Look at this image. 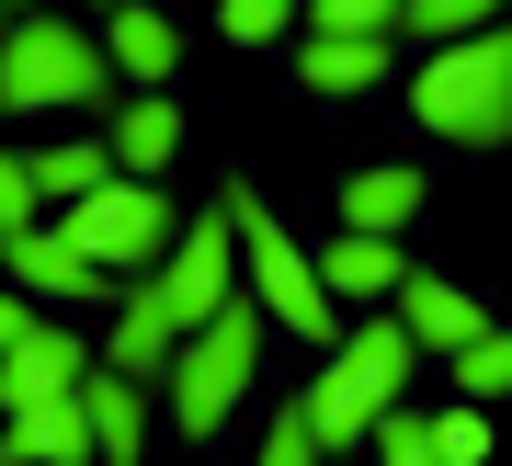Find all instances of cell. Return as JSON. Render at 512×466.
Returning <instances> with one entry per match:
<instances>
[{
  "label": "cell",
  "instance_id": "cell-1",
  "mask_svg": "<svg viewBox=\"0 0 512 466\" xmlns=\"http://www.w3.org/2000/svg\"><path fill=\"white\" fill-rule=\"evenodd\" d=\"M228 296H239V228H228V194H205V205H194V228L171 239V262L148 273V285H137L126 307H114V341H103V364L148 387V376H160V364L183 353V341H194L205 319H217Z\"/></svg>",
  "mask_w": 512,
  "mask_h": 466
},
{
  "label": "cell",
  "instance_id": "cell-2",
  "mask_svg": "<svg viewBox=\"0 0 512 466\" xmlns=\"http://www.w3.org/2000/svg\"><path fill=\"white\" fill-rule=\"evenodd\" d=\"M410 376H421L410 330L387 319V307H376V319H353L342 341H330V364H319L308 387H296V410H308L319 455H330V466H353V455H365V432L399 410V387H410Z\"/></svg>",
  "mask_w": 512,
  "mask_h": 466
},
{
  "label": "cell",
  "instance_id": "cell-3",
  "mask_svg": "<svg viewBox=\"0 0 512 466\" xmlns=\"http://www.w3.org/2000/svg\"><path fill=\"white\" fill-rule=\"evenodd\" d=\"M410 126L433 148H467V160L512 148V12L478 23L467 46H433L410 69Z\"/></svg>",
  "mask_w": 512,
  "mask_h": 466
},
{
  "label": "cell",
  "instance_id": "cell-4",
  "mask_svg": "<svg viewBox=\"0 0 512 466\" xmlns=\"http://www.w3.org/2000/svg\"><path fill=\"white\" fill-rule=\"evenodd\" d=\"M0 103L12 114H114V57L92 23L69 12H23L0 35Z\"/></svg>",
  "mask_w": 512,
  "mask_h": 466
},
{
  "label": "cell",
  "instance_id": "cell-5",
  "mask_svg": "<svg viewBox=\"0 0 512 466\" xmlns=\"http://www.w3.org/2000/svg\"><path fill=\"white\" fill-rule=\"evenodd\" d=\"M251 376H262V307L228 296L217 319H205L183 353L160 364V410H171V432H183V444H217L228 410L251 398Z\"/></svg>",
  "mask_w": 512,
  "mask_h": 466
},
{
  "label": "cell",
  "instance_id": "cell-6",
  "mask_svg": "<svg viewBox=\"0 0 512 466\" xmlns=\"http://www.w3.org/2000/svg\"><path fill=\"white\" fill-rule=\"evenodd\" d=\"M217 194H228V228H239V296H251L262 319H285L296 341H319V353H330V341H342V307H330L319 262L285 239V216L262 205L251 182H217Z\"/></svg>",
  "mask_w": 512,
  "mask_h": 466
},
{
  "label": "cell",
  "instance_id": "cell-7",
  "mask_svg": "<svg viewBox=\"0 0 512 466\" xmlns=\"http://www.w3.org/2000/svg\"><path fill=\"white\" fill-rule=\"evenodd\" d=\"M57 228H69L103 273H160V262H171V239H183V216H171L160 182H126V171H114L103 194H80Z\"/></svg>",
  "mask_w": 512,
  "mask_h": 466
},
{
  "label": "cell",
  "instance_id": "cell-8",
  "mask_svg": "<svg viewBox=\"0 0 512 466\" xmlns=\"http://www.w3.org/2000/svg\"><path fill=\"white\" fill-rule=\"evenodd\" d=\"M80 376H92V341L57 330V319H23V341L0 353V421H12V410H46V398H69Z\"/></svg>",
  "mask_w": 512,
  "mask_h": 466
},
{
  "label": "cell",
  "instance_id": "cell-9",
  "mask_svg": "<svg viewBox=\"0 0 512 466\" xmlns=\"http://www.w3.org/2000/svg\"><path fill=\"white\" fill-rule=\"evenodd\" d=\"M387 319L410 330V353H444L456 364L478 330H490V307H478V285H456V273H410L399 296H387Z\"/></svg>",
  "mask_w": 512,
  "mask_h": 466
},
{
  "label": "cell",
  "instance_id": "cell-10",
  "mask_svg": "<svg viewBox=\"0 0 512 466\" xmlns=\"http://www.w3.org/2000/svg\"><path fill=\"white\" fill-rule=\"evenodd\" d=\"M0 285H35V296H57V307H92V296H114V273L80 251L69 228H23L12 251H0Z\"/></svg>",
  "mask_w": 512,
  "mask_h": 466
},
{
  "label": "cell",
  "instance_id": "cell-11",
  "mask_svg": "<svg viewBox=\"0 0 512 466\" xmlns=\"http://www.w3.org/2000/svg\"><path fill=\"white\" fill-rule=\"evenodd\" d=\"M80 410H92V466H148V387H137V376H114V364L92 353Z\"/></svg>",
  "mask_w": 512,
  "mask_h": 466
},
{
  "label": "cell",
  "instance_id": "cell-12",
  "mask_svg": "<svg viewBox=\"0 0 512 466\" xmlns=\"http://www.w3.org/2000/svg\"><path fill=\"white\" fill-rule=\"evenodd\" d=\"M103 57H114V80L160 91L171 69H183V23H171L160 0H126V12H103Z\"/></svg>",
  "mask_w": 512,
  "mask_h": 466
},
{
  "label": "cell",
  "instance_id": "cell-13",
  "mask_svg": "<svg viewBox=\"0 0 512 466\" xmlns=\"http://www.w3.org/2000/svg\"><path fill=\"white\" fill-rule=\"evenodd\" d=\"M308 262H319V285H330V307H365V319H376V307H387V296L410 285L399 239H353V228L330 239V251H308Z\"/></svg>",
  "mask_w": 512,
  "mask_h": 466
},
{
  "label": "cell",
  "instance_id": "cell-14",
  "mask_svg": "<svg viewBox=\"0 0 512 466\" xmlns=\"http://www.w3.org/2000/svg\"><path fill=\"white\" fill-rule=\"evenodd\" d=\"M0 466H92V410H80V387L0 421Z\"/></svg>",
  "mask_w": 512,
  "mask_h": 466
},
{
  "label": "cell",
  "instance_id": "cell-15",
  "mask_svg": "<svg viewBox=\"0 0 512 466\" xmlns=\"http://www.w3.org/2000/svg\"><path fill=\"white\" fill-rule=\"evenodd\" d=\"M103 148H114V171H126V182H148L171 148H183V103H171V91H126V103L103 114Z\"/></svg>",
  "mask_w": 512,
  "mask_h": 466
},
{
  "label": "cell",
  "instance_id": "cell-16",
  "mask_svg": "<svg viewBox=\"0 0 512 466\" xmlns=\"http://www.w3.org/2000/svg\"><path fill=\"white\" fill-rule=\"evenodd\" d=\"M410 216H421V171H410V160H376V171L342 182V228H353V239H399Z\"/></svg>",
  "mask_w": 512,
  "mask_h": 466
},
{
  "label": "cell",
  "instance_id": "cell-17",
  "mask_svg": "<svg viewBox=\"0 0 512 466\" xmlns=\"http://www.w3.org/2000/svg\"><path fill=\"white\" fill-rule=\"evenodd\" d=\"M296 80L330 91V103L342 91H387V46L376 35H296Z\"/></svg>",
  "mask_w": 512,
  "mask_h": 466
},
{
  "label": "cell",
  "instance_id": "cell-18",
  "mask_svg": "<svg viewBox=\"0 0 512 466\" xmlns=\"http://www.w3.org/2000/svg\"><path fill=\"white\" fill-rule=\"evenodd\" d=\"M23 160H35V194H57V205H80V194L114 182V148L103 137H57V148H23Z\"/></svg>",
  "mask_w": 512,
  "mask_h": 466
},
{
  "label": "cell",
  "instance_id": "cell-19",
  "mask_svg": "<svg viewBox=\"0 0 512 466\" xmlns=\"http://www.w3.org/2000/svg\"><path fill=\"white\" fill-rule=\"evenodd\" d=\"M456 398H467V410H501V398H512V330L501 319L456 353Z\"/></svg>",
  "mask_w": 512,
  "mask_h": 466
},
{
  "label": "cell",
  "instance_id": "cell-20",
  "mask_svg": "<svg viewBox=\"0 0 512 466\" xmlns=\"http://www.w3.org/2000/svg\"><path fill=\"white\" fill-rule=\"evenodd\" d=\"M512 0H399V35H421V46H467L478 23H501Z\"/></svg>",
  "mask_w": 512,
  "mask_h": 466
},
{
  "label": "cell",
  "instance_id": "cell-21",
  "mask_svg": "<svg viewBox=\"0 0 512 466\" xmlns=\"http://www.w3.org/2000/svg\"><path fill=\"white\" fill-rule=\"evenodd\" d=\"M296 35H399V0H296Z\"/></svg>",
  "mask_w": 512,
  "mask_h": 466
},
{
  "label": "cell",
  "instance_id": "cell-22",
  "mask_svg": "<svg viewBox=\"0 0 512 466\" xmlns=\"http://www.w3.org/2000/svg\"><path fill=\"white\" fill-rule=\"evenodd\" d=\"M217 35L228 46H285L296 35V0H217Z\"/></svg>",
  "mask_w": 512,
  "mask_h": 466
},
{
  "label": "cell",
  "instance_id": "cell-23",
  "mask_svg": "<svg viewBox=\"0 0 512 466\" xmlns=\"http://www.w3.org/2000/svg\"><path fill=\"white\" fill-rule=\"evenodd\" d=\"M433 466H490V410H433Z\"/></svg>",
  "mask_w": 512,
  "mask_h": 466
},
{
  "label": "cell",
  "instance_id": "cell-24",
  "mask_svg": "<svg viewBox=\"0 0 512 466\" xmlns=\"http://www.w3.org/2000/svg\"><path fill=\"white\" fill-rule=\"evenodd\" d=\"M365 444H376V466H433V410H387Z\"/></svg>",
  "mask_w": 512,
  "mask_h": 466
},
{
  "label": "cell",
  "instance_id": "cell-25",
  "mask_svg": "<svg viewBox=\"0 0 512 466\" xmlns=\"http://www.w3.org/2000/svg\"><path fill=\"white\" fill-rule=\"evenodd\" d=\"M35 205H46V194H35V160H23V148H0V251L35 228Z\"/></svg>",
  "mask_w": 512,
  "mask_h": 466
},
{
  "label": "cell",
  "instance_id": "cell-26",
  "mask_svg": "<svg viewBox=\"0 0 512 466\" xmlns=\"http://www.w3.org/2000/svg\"><path fill=\"white\" fill-rule=\"evenodd\" d=\"M251 466H330L319 455V432H308V410H296V398H285V410H274V432H262V455Z\"/></svg>",
  "mask_w": 512,
  "mask_h": 466
},
{
  "label": "cell",
  "instance_id": "cell-27",
  "mask_svg": "<svg viewBox=\"0 0 512 466\" xmlns=\"http://www.w3.org/2000/svg\"><path fill=\"white\" fill-rule=\"evenodd\" d=\"M23 319H35V307H23L12 285H0V353H12V341H23Z\"/></svg>",
  "mask_w": 512,
  "mask_h": 466
},
{
  "label": "cell",
  "instance_id": "cell-28",
  "mask_svg": "<svg viewBox=\"0 0 512 466\" xmlns=\"http://www.w3.org/2000/svg\"><path fill=\"white\" fill-rule=\"evenodd\" d=\"M0 12H35V0H0Z\"/></svg>",
  "mask_w": 512,
  "mask_h": 466
},
{
  "label": "cell",
  "instance_id": "cell-29",
  "mask_svg": "<svg viewBox=\"0 0 512 466\" xmlns=\"http://www.w3.org/2000/svg\"><path fill=\"white\" fill-rule=\"evenodd\" d=\"M92 12H126V0H92Z\"/></svg>",
  "mask_w": 512,
  "mask_h": 466
}]
</instances>
